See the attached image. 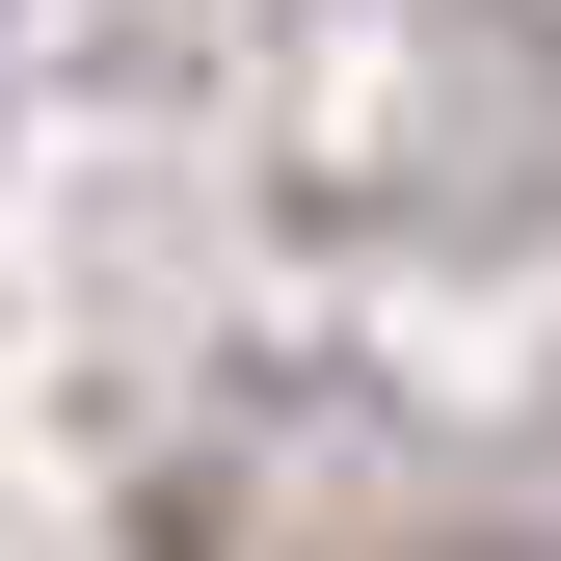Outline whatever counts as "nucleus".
Masks as SVG:
<instances>
[{
  "label": "nucleus",
  "instance_id": "nucleus-1",
  "mask_svg": "<svg viewBox=\"0 0 561 561\" xmlns=\"http://www.w3.org/2000/svg\"><path fill=\"white\" fill-rule=\"evenodd\" d=\"M401 561H508V535H401Z\"/></svg>",
  "mask_w": 561,
  "mask_h": 561
}]
</instances>
